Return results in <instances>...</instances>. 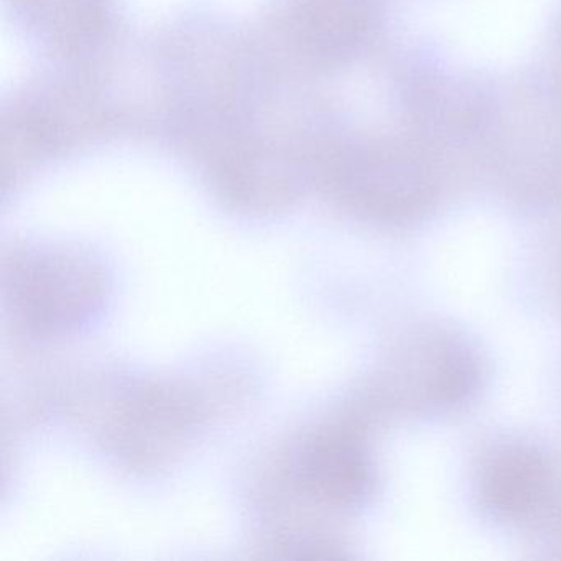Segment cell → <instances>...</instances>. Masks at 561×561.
<instances>
[{
    "instance_id": "5b68a950",
    "label": "cell",
    "mask_w": 561,
    "mask_h": 561,
    "mask_svg": "<svg viewBox=\"0 0 561 561\" xmlns=\"http://www.w3.org/2000/svg\"><path fill=\"white\" fill-rule=\"evenodd\" d=\"M291 491L323 508L363 505L376 488V468L359 435L344 426H324L295 443L285 462Z\"/></svg>"
},
{
    "instance_id": "3957f363",
    "label": "cell",
    "mask_w": 561,
    "mask_h": 561,
    "mask_svg": "<svg viewBox=\"0 0 561 561\" xmlns=\"http://www.w3.org/2000/svg\"><path fill=\"white\" fill-rule=\"evenodd\" d=\"M318 179L344 208L373 219L415 215L433 193L428 170L412 152L376 140L321 147Z\"/></svg>"
},
{
    "instance_id": "52a82bcc",
    "label": "cell",
    "mask_w": 561,
    "mask_h": 561,
    "mask_svg": "<svg viewBox=\"0 0 561 561\" xmlns=\"http://www.w3.org/2000/svg\"><path fill=\"white\" fill-rule=\"evenodd\" d=\"M15 15L38 41L68 60L90 57L110 41L114 0H11Z\"/></svg>"
},
{
    "instance_id": "ba28073f",
    "label": "cell",
    "mask_w": 561,
    "mask_h": 561,
    "mask_svg": "<svg viewBox=\"0 0 561 561\" xmlns=\"http://www.w3.org/2000/svg\"><path fill=\"white\" fill-rule=\"evenodd\" d=\"M192 419L188 402L183 405L173 393L152 390L147 396H139L134 405L130 403L124 425L117 430L124 455L137 461L165 456L170 442L183 438V430L190 428Z\"/></svg>"
},
{
    "instance_id": "8992f818",
    "label": "cell",
    "mask_w": 561,
    "mask_h": 561,
    "mask_svg": "<svg viewBox=\"0 0 561 561\" xmlns=\"http://www.w3.org/2000/svg\"><path fill=\"white\" fill-rule=\"evenodd\" d=\"M479 495L485 511L501 522L534 524L561 507V481L550 459L530 448L495 453L481 471Z\"/></svg>"
},
{
    "instance_id": "277c9868",
    "label": "cell",
    "mask_w": 561,
    "mask_h": 561,
    "mask_svg": "<svg viewBox=\"0 0 561 561\" xmlns=\"http://www.w3.org/2000/svg\"><path fill=\"white\" fill-rule=\"evenodd\" d=\"M268 22L291 61L305 70H336L373 35L376 0H277Z\"/></svg>"
},
{
    "instance_id": "7a4b0ae2",
    "label": "cell",
    "mask_w": 561,
    "mask_h": 561,
    "mask_svg": "<svg viewBox=\"0 0 561 561\" xmlns=\"http://www.w3.org/2000/svg\"><path fill=\"white\" fill-rule=\"evenodd\" d=\"M106 294L103 271L64 249L18 252L5 271V298L32 336H65L90 323Z\"/></svg>"
},
{
    "instance_id": "6da1fadb",
    "label": "cell",
    "mask_w": 561,
    "mask_h": 561,
    "mask_svg": "<svg viewBox=\"0 0 561 561\" xmlns=\"http://www.w3.org/2000/svg\"><path fill=\"white\" fill-rule=\"evenodd\" d=\"M321 146L284 134L236 130L202 150L216 195L244 213H275L318 176Z\"/></svg>"
}]
</instances>
